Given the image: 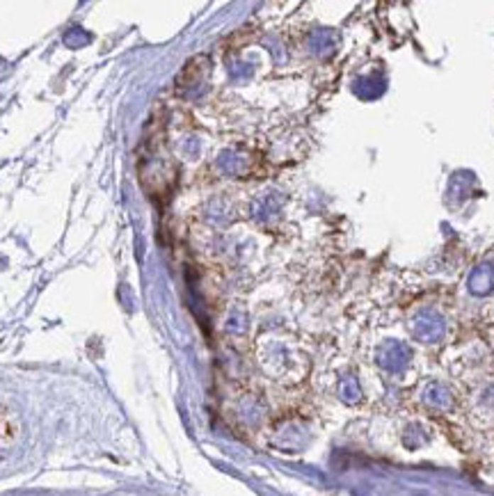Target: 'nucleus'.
Wrapping results in <instances>:
<instances>
[{
  "instance_id": "nucleus-1",
  "label": "nucleus",
  "mask_w": 494,
  "mask_h": 496,
  "mask_svg": "<svg viewBox=\"0 0 494 496\" xmlns=\"http://www.w3.org/2000/svg\"><path fill=\"white\" fill-rule=\"evenodd\" d=\"M412 332L419 341H426V343H435V341L441 338L444 334V318H441L437 312L432 309H426V312H419L412 320Z\"/></svg>"
},
{
  "instance_id": "nucleus-2",
  "label": "nucleus",
  "mask_w": 494,
  "mask_h": 496,
  "mask_svg": "<svg viewBox=\"0 0 494 496\" xmlns=\"http://www.w3.org/2000/svg\"><path fill=\"white\" fill-rule=\"evenodd\" d=\"M380 366L391 370V373H398V370H403L405 364L410 361V348L398 343V341H389V343H385L383 348H380Z\"/></svg>"
},
{
  "instance_id": "nucleus-3",
  "label": "nucleus",
  "mask_w": 494,
  "mask_h": 496,
  "mask_svg": "<svg viewBox=\"0 0 494 496\" xmlns=\"http://www.w3.org/2000/svg\"><path fill=\"white\" fill-rule=\"evenodd\" d=\"M21 435V423L12 409L0 405V458L7 456V451L14 446Z\"/></svg>"
},
{
  "instance_id": "nucleus-4",
  "label": "nucleus",
  "mask_w": 494,
  "mask_h": 496,
  "mask_svg": "<svg viewBox=\"0 0 494 496\" xmlns=\"http://www.w3.org/2000/svg\"><path fill=\"white\" fill-rule=\"evenodd\" d=\"M469 291L473 295H490L494 291V265L481 263L469 275Z\"/></svg>"
},
{
  "instance_id": "nucleus-5",
  "label": "nucleus",
  "mask_w": 494,
  "mask_h": 496,
  "mask_svg": "<svg viewBox=\"0 0 494 496\" xmlns=\"http://www.w3.org/2000/svg\"><path fill=\"white\" fill-rule=\"evenodd\" d=\"M206 74H209V57L199 55V57H192L188 65L183 67V71H181V76H179L177 82H179L181 87L188 89V87L199 85Z\"/></svg>"
},
{
  "instance_id": "nucleus-6",
  "label": "nucleus",
  "mask_w": 494,
  "mask_h": 496,
  "mask_svg": "<svg viewBox=\"0 0 494 496\" xmlns=\"http://www.w3.org/2000/svg\"><path fill=\"white\" fill-rule=\"evenodd\" d=\"M426 402H430V405H435V407H446L449 402H451V396H449V391L441 387V385H430L426 389V394H424Z\"/></svg>"
},
{
  "instance_id": "nucleus-7",
  "label": "nucleus",
  "mask_w": 494,
  "mask_h": 496,
  "mask_svg": "<svg viewBox=\"0 0 494 496\" xmlns=\"http://www.w3.org/2000/svg\"><path fill=\"white\" fill-rule=\"evenodd\" d=\"M346 400H357L359 398V387H357V382L355 380H350L346 382Z\"/></svg>"
}]
</instances>
